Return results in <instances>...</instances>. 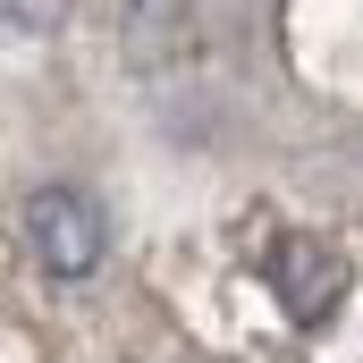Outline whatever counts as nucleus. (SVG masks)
<instances>
[{
    "mask_svg": "<svg viewBox=\"0 0 363 363\" xmlns=\"http://www.w3.org/2000/svg\"><path fill=\"white\" fill-rule=\"evenodd\" d=\"M17 228H26L34 262H43L51 279L101 271L110 228H101V203H93V194H77V186H34V194H26V211H17Z\"/></svg>",
    "mask_w": 363,
    "mask_h": 363,
    "instance_id": "f257e3e1",
    "label": "nucleus"
},
{
    "mask_svg": "<svg viewBox=\"0 0 363 363\" xmlns=\"http://www.w3.org/2000/svg\"><path fill=\"white\" fill-rule=\"evenodd\" d=\"M271 287H279V304L313 330V321H330L338 296H347V254L321 245V237H279L271 245Z\"/></svg>",
    "mask_w": 363,
    "mask_h": 363,
    "instance_id": "f03ea898",
    "label": "nucleus"
},
{
    "mask_svg": "<svg viewBox=\"0 0 363 363\" xmlns=\"http://www.w3.org/2000/svg\"><path fill=\"white\" fill-rule=\"evenodd\" d=\"M60 9H68V0H0V26H9V34H51Z\"/></svg>",
    "mask_w": 363,
    "mask_h": 363,
    "instance_id": "7ed1b4c3",
    "label": "nucleus"
}]
</instances>
